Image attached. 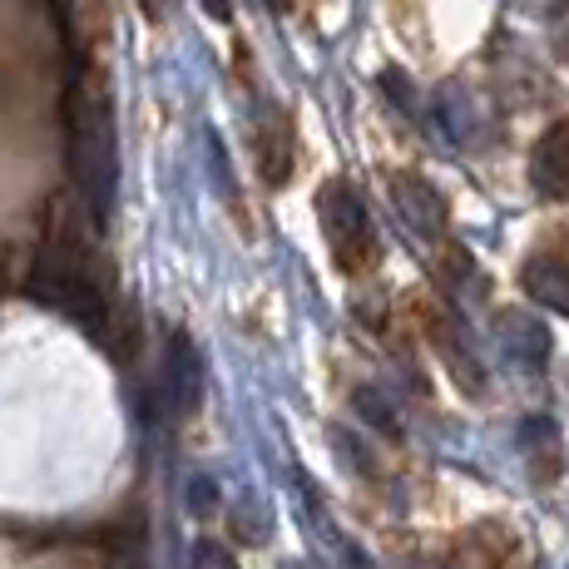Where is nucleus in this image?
<instances>
[{
	"instance_id": "nucleus-1",
	"label": "nucleus",
	"mask_w": 569,
	"mask_h": 569,
	"mask_svg": "<svg viewBox=\"0 0 569 569\" xmlns=\"http://www.w3.org/2000/svg\"><path fill=\"white\" fill-rule=\"evenodd\" d=\"M317 208H322V228H327V243H332L337 262H342L347 272L367 268V262L377 258V233H371L362 199H357L347 183H327Z\"/></svg>"
},
{
	"instance_id": "nucleus-2",
	"label": "nucleus",
	"mask_w": 569,
	"mask_h": 569,
	"mask_svg": "<svg viewBox=\"0 0 569 569\" xmlns=\"http://www.w3.org/2000/svg\"><path fill=\"white\" fill-rule=\"evenodd\" d=\"M535 189L550 193V199H569V119L565 124H555L550 134L540 139V149H535Z\"/></svg>"
},
{
	"instance_id": "nucleus-3",
	"label": "nucleus",
	"mask_w": 569,
	"mask_h": 569,
	"mask_svg": "<svg viewBox=\"0 0 569 569\" xmlns=\"http://www.w3.org/2000/svg\"><path fill=\"white\" fill-rule=\"evenodd\" d=\"M525 292L535 302H545L550 312H565L569 317V268L560 258H535L525 268Z\"/></svg>"
},
{
	"instance_id": "nucleus-4",
	"label": "nucleus",
	"mask_w": 569,
	"mask_h": 569,
	"mask_svg": "<svg viewBox=\"0 0 569 569\" xmlns=\"http://www.w3.org/2000/svg\"><path fill=\"white\" fill-rule=\"evenodd\" d=\"M397 199H401V208H407V218H411L416 228H426V233H431V228H441L446 208H441V199H436L431 189H426V183L401 179V183H397Z\"/></svg>"
},
{
	"instance_id": "nucleus-5",
	"label": "nucleus",
	"mask_w": 569,
	"mask_h": 569,
	"mask_svg": "<svg viewBox=\"0 0 569 569\" xmlns=\"http://www.w3.org/2000/svg\"><path fill=\"white\" fill-rule=\"evenodd\" d=\"M193 569H233V560H228L223 550H213V545H199V560H193Z\"/></svg>"
}]
</instances>
